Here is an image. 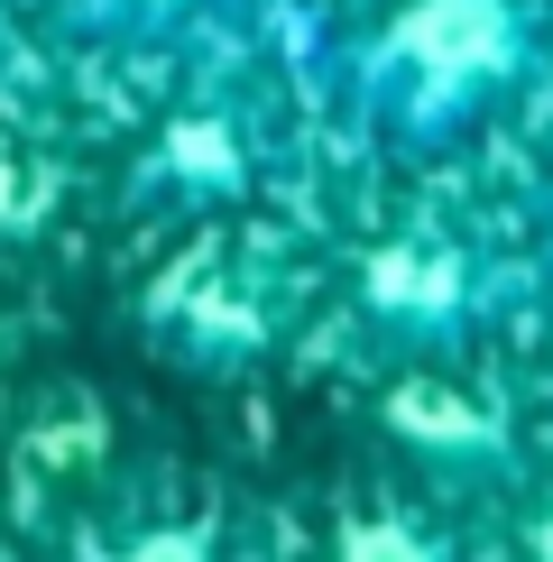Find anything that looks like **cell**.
Instances as JSON below:
<instances>
[{
	"label": "cell",
	"instance_id": "obj_1",
	"mask_svg": "<svg viewBox=\"0 0 553 562\" xmlns=\"http://www.w3.org/2000/svg\"><path fill=\"white\" fill-rule=\"evenodd\" d=\"M553 75V0H387L341 56L351 121L397 167L479 148Z\"/></svg>",
	"mask_w": 553,
	"mask_h": 562
},
{
	"label": "cell",
	"instance_id": "obj_2",
	"mask_svg": "<svg viewBox=\"0 0 553 562\" xmlns=\"http://www.w3.org/2000/svg\"><path fill=\"white\" fill-rule=\"evenodd\" d=\"M498 304H507V268L433 222L387 231L351 259V314L387 360H452L471 333H489Z\"/></svg>",
	"mask_w": 553,
	"mask_h": 562
},
{
	"label": "cell",
	"instance_id": "obj_3",
	"mask_svg": "<svg viewBox=\"0 0 553 562\" xmlns=\"http://www.w3.org/2000/svg\"><path fill=\"white\" fill-rule=\"evenodd\" d=\"M249 19H259V0H65V37L121 65L203 56V46H230Z\"/></svg>",
	"mask_w": 553,
	"mask_h": 562
},
{
	"label": "cell",
	"instance_id": "obj_4",
	"mask_svg": "<svg viewBox=\"0 0 553 562\" xmlns=\"http://www.w3.org/2000/svg\"><path fill=\"white\" fill-rule=\"evenodd\" d=\"M157 176H167L176 194H194V203H230V194H249L259 157H249L240 111H184V121L167 130V148H157Z\"/></svg>",
	"mask_w": 553,
	"mask_h": 562
},
{
	"label": "cell",
	"instance_id": "obj_5",
	"mask_svg": "<svg viewBox=\"0 0 553 562\" xmlns=\"http://www.w3.org/2000/svg\"><path fill=\"white\" fill-rule=\"evenodd\" d=\"M332 562H461V544L415 507H341Z\"/></svg>",
	"mask_w": 553,
	"mask_h": 562
},
{
	"label": "cell",
	"instance_id": "obj_6",
	"mask_svg": "<svg viewBox=\"0 0 553 562\" xmlns=\"http://www.w3.org/2000/svg\"><path fill=\"white\" fill-rule=\"evenodd\" d=\"M92 562H240L222 517H129L121 535H102Z\"/></svg>",
	"mask_w": 553,
	"mask_h": 562
},
{
	"label": "cell",
	"instance_id": "obj_7",
	"mask_svg": "<svg viewBox=\"0 0 553 562\" xmlns=\"http://www.w3.org/2000/svg\"><path fill=\"white\" fill-rule=\"evenodd\" d=\"M507 562H553V480H526L507 498Z\"/></svg>",
	"mask_w": 553,
	"mask_h": 562
},
{
	"label": "cell",
	"instance_id": "obj_8",
	"mask_svg": "<svg viewBox=\"0 0 553 562\" xmlns=\"http://www.w3.org/2000/svg\"><path fill=\"white\" fill-rule=\"evenodd\" d=\"M535 277L553 286V194H544V231H535Z\"/></svg>",
	"mask_w": 553,
	"mask_h": 562
}]
</instances>
